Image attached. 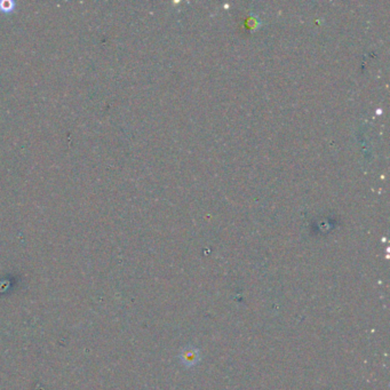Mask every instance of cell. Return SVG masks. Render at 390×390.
<instances>
[{
	"label": "cell",
	"instance_id": "6da1fadb",
	"mask_svg": "<svg viewBox=\"0 0 390 390\" xmlns=\"http://www.w3.org/2000/svg\"><path fill=\"white\" fill-rule=\"evenodd\" d=\"M14 3L12 1H1L0 2V8L3 10H12Z\"/></svg>",
	"mask_w": 390,
	"mask_h": 390
}]
</instances>
